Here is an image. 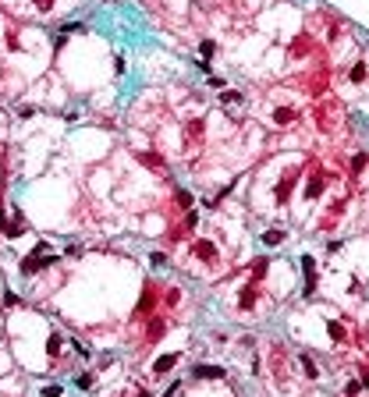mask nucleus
Listing matches in <instances>:
<instances>
[{
  "label": "nucleus",
  "mask_w": 369,
  "mask_h": 397,
  "mask_svg": "<svg viewBox=\"0 0 369 397\" xmlns=\"http://www.w3.org/2000/svg\"><path fill=\"white\" fill-rule=\"evenodd\" d=\"M270 270V259H259V263L252 266V277H263V273H267Z\"/></svg>",
  "instance_id": "nucleus-12"
},
{
  "label": "nucleus",
  "mask_w": 369,
  "mask_h": 397,
  "mask_svg": "<svg viewBox=\"0 0 369 397\" xmlns=\"http://www.w3.org/2000/svg\"><path fill=\"white\" fill-rule=\"evenodd\" d=\"M351 82H366V64H355V68H351Z\"/></svg>",
  "instance_id": "nucleus-14"
},
{
  "label": "nucleus",
  "mask_w": 369,
  "mask_h": 397,
  "mask_svg": "<svg viewBox=\"0 0 369 397\" xmlns=\"http://www.w3.org/2000/svg\"><path fill=\"white\" fill-rule=\"evenodd\" d=\"M199 53H202V57H213V53H217V43H213V39H206L202 47H199Z\"/></svg>",
  "instance_id": "nucleus-13"
},
{
  "label": "nucleus",
  "mask_w": 369,
  "mask_h": 397,
  "mask_svg": "<svg viewBox=\"0 0 369 397\" xmlns=\"http://www.w3.org/2000/svg\"><path fill=\"white\" fill-rule=\"evenodd\" d=\"M149 259H153V266H167V255H164V252H153Z\"/></svg>",
  "instance_id": "nucleus-17"
},
{
  "label": "nucleus",
  "mask_w": 369,
  "mask_h": 397,
  "mask_svg": "<svg viewBox=\"0 0 369 397\" xmlns=\"http://www.w3.org/2000/svg\"><path fill=\"white\" fill-rule=\"evenodd\" d=\"M181 301V291H178V287H174V291H167V305H178Z\"/></svg>",
  "instance_id": "nucleus-18"
},
{
  "label": "nucleus",
  "mask_w": 369,
  "mask_h": 397,
  "mask_svg": "<svg viewBox=\"0 0 369 397\" xmlns=\"http://www.w3.org/2000/svg\"><path fill=\"white\" fill-rule=\"evenodd\" d=\"M302 273H305V298H313V291H316V259L313 255H302Z\"/></svg>",
  "instance_id": "nucleus-1"
},
{
  "label": "nucleus",
  "mask_w": 369,
  "mask_h": 397,
  "mask_svg": "<svg viewBox=\"0 0 369 397\" xmlns=\"http://www.w3.org/2000/svg\"><path fill=\"white\" fill-rule=\"evenodd\" d=\"M178 351H174V355H164V358H156V365H153V376H167L171 369H174V365H178Z\"/></svg>",
  "instance_id": "nucleus-4"
},
{
  "label": "nucleus",
  "mask_w": 369,
  "mask_h": 397,
  "mask_svg": "<svg viewBox=\"0 0 369 397\" xmlns=\"http://www.w3.org/2000/svg\"><path fill=\"white\" fill-rule=\"evenodd\" d=\"M291 121H295V110H291V106H277V110H273V124H277V128H288Z\"/></svg>",
  "instance_id": "nucleus-6"
},
{
  "label": "nucleus",
  "mask_w": 369,
  "mask_h": 397,
  "mask_svg": "<svg viewBox=\"0 0 369 397\" xmlns=\"http://www.w3.org/2000/svg\"><path fill=\"white\" fill-rule=\"evenodd\" d=\"M192 252H196V259H202V263H217V245L213 241H196Z\"/></svg>",
  "instance_id": "nucleus-2"
},
{
  "label": "nucleus",
  "mask_w": 369,
  "mask_h": 397,
  "mask_svg": "<svg viewBox=\"0 0 369 397\" xmlns=\"http://www.w3.org/2000/svg\"><path fill=\"white\" fill-rule=\"evenodd\" d=\"M93 383H96V376H93V372H85V376H78V387H82V390H89Z\"/></svg>",
  "instance_id": "nucleus-15"
},
{
  "label": "nucleus",
  "mask_w": 369,
  "mask_h": 397,
  "mask_svg": "<svg viewBox=\"0 0 369 397\" xmlns=\"http://www.w3.org/2000/svg\"><path fill=\"white\" fill-rule=\"evenodd\" d=\"M327 330H330L334 344H344V341H348V330H344V323H341V319H330V323H327Z\"/></svg>",
  "instance_id": "nucleus-7"
},
{
  "label": "nucleus",
  "mask_w": 369,
  "mask_h": 397,
  "mask_svg": "<svg viewBox=\"0 0 369 397\" xmlns=\"http://www.w3.org/2000/svg\"><path fill=\"white\" fill-rule=\"evenodd\" d=\"M362 167H366V152H359V156H355V160H351V171H355V174L362 171Z\"/></svg>",
  "instance_id": "nucleus-16"
},
{
  "label": "nucleus",
  "mask_w": 369,
  "mask_h": 397,
  "mask_svg": "<svg viewBox=\"0 0 369 397\" xmlns=\"http://www.w3.org/2000/svg\"><path fill=\"white\" fill-rule=\"evenodd\" d=\"M302 369H305V376H309V379H316V376H320V369L313 365V358H309V355H302Z\"/></svg>",
  "instance_id": "nucleus-10"
},
{
  "label": "nucleus",
  "mask_w": 369,
  "mask_h": 397,
  "mask_svg": "<svg viewBox=\"0 0 369 397\" xmlns=\"http://www.w3.org/2000/svg\"><path fill=\"white\" fill-rule=\"evenodd\" d=\"M192 372H196V379H224V369H220V365H210V362H199Z\"/></svg>",
  "instance_id": "nucleus-3"
},
{
  "label": "nucleus",
  "mask_w": 369,
  "mask_h": 397,
  "mask_svg": "<svg viewBox=\"0 0 369 397\" xmlns=\"http://www.w3.org/2000/svg\"><path fill=\"white\" fill-rule=\"evenodd\" d=\"M323 185H327V177H323V174H313V177H309V188H305V198H309V202H313V198L323 192Z\"/></svg>",
  "instance_id": "nucleus-5"
},
{
  "label": "nucleus",
  "mask_w": 369,
  "mask_h": 397,
  "mask_svg": "<svg viewBox=\"0 0 369 397\" xmlns=\"http://www.w3.org/2000/svg\"><path fill=\"white\" fill-rule=\"evenodd\" d=\"M220 99H224V103H242V93H224Z\"/></svg>",
  "instance_id": "nucleus-19"
},
{
  "label": "nucleus",
  "mask_w": 369,
  "mask_h": 397,
  "mask_svg": "<svg viewBox=\"0 0 369 397\" xmlns=\"http://www.w3.org/2000/svg\"><path fill=\"white\" fill-rule=\"evenodd\" d=\"M61 347H64V337H61V333H50V355H61Z\"/></svg>",
  "instance_id": "nucleus-9"
},
{
  "label": "nucleus",
  "mask_w": 369,
  "mask_h": 397,
  "mask_svg": "<svg viewBox=\"0 0 369 397\" xmlns=\"http://www.w3.org/2000/svg\"><path fill=\"white\" fill-rule=\"evenodd\" d=\"M263 241H267V245H280V241H284V231H277V227H273V231L263 234Z\"/></svg>",
  "instance_id": "nucleus-11"
},
{
  "label": "nucleus",
  "mask_w": 369,
  "mask_h": 397,
  "mask_svg": "<svg viewBox=\"0 0 369 397\" xmlns=\"http://www.w3.org/2000/svg\"><path fill=\"white\" fill-rule=\"evenodd\" d=\"M178 394H181V383H174V387H171V390H167L164 397H178Z\"/></svg>",
  "instance_id": "nucleus-20"
},
{
  "label": "nucleus",
  "mask_w": 369,
  "mask_h": 397,
  "mask_svg": "<svg viewBox=\"0 0 369 397\" xmlns=\"http://www.w3.org/2000/svg\"><path fill=\"white\" fill-rule=\"evenodd\" d=\"M174 198H178V209H185V213L192 209V195H188L185 188H178V192H174Z\"/></svg>",
  "instance_id": "nucleus-8"
}]
</instances>
